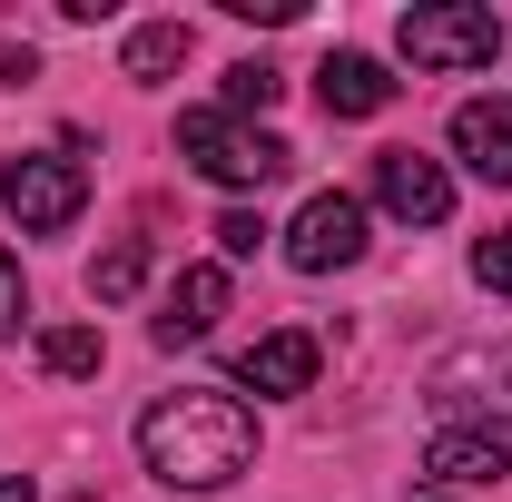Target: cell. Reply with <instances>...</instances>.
Returning a JSON list of instances; mask_svg holds the SVG:
<instances>
[{"label":"cell","mask_w":512,"mask_h":502,"mask_svg":"<svg viewBox=\"0 0 512 502\" xmlns=\"http://www.w3.org/2000/svg\"><path fill=\"white\" fill-rule=\"evenodd\" d=\"M0 207H10L30 237H60L69 217L89 207V178H79V158H50V148H40V158H10V168H0Z\"/></svg>","instance_id":"obj_5"},{"label":"cell","mask_w":512,"mask_h":502,"mask_svg":"<svg viewBox=\"0 0 512 502\" xmlns=\"http://www.w3.org/2000/svg\"><path fill=\"white\" fill-rule=\"evenodd\" d=\"M178 158H188L207 188H276V178L296 168V148H286L276 128L237 119V109H188V119H178Z\"/></svg>","instance_id":"obj_2"},{"label":"cell","mask_w":512,"mask_h":502,"mask_svg":"<svg viewBox=\"0 0 512 502\" xmlns=\"http://www.w3.org/2000/svg\"><path fill=\"white\" fill-rule=\"evenodd\" d=\"M266 237H276V227H266L256 207H227V217H217V247H227V256H256Z\"/></svg>","instance_id":"obj_18"},{"label":"cell","mask_w":512,"mask_h":502,"mask_svg":"<svg viewBox=\"0 0 512 502\" xmlns=\"http://www.w3.org/2000/svg\"><path fill=\"white\" fill-rule=\"evenodd\" d=\"M394 50L414 69H493L503 60V10H483V0H414L394 20Z\"/></svg>","instance_id":"obj_3"},{"label":"cell","mask_w":512,"mask_h":502,"mask_svg":"<svg viewBox=\"0 0 512 502\" xmlns=\"http://www.w3.org/2000/svg\"><path fill=\"white\" fill-rule=\"evenodd\" d=\"M20 315H30V286H20V256L0 247V345L20 335Z\"/></svg>","instance_id":"obj_19"},{"label":"cell","mask_w":512,"mask_h":502,"mask_svg":"<svg viewBox=\"0 0 512 502\" xmlns=\"http://www.w3.org/2000/svg\"><path fill=\"white\" fill-rule=\"evenodd\" d=\"M424 502H434V493H424Z\"/></svg>","instance_id":"obj_22"},{"label":"cell","mask_w":512,"mask_h":502,"mask_svg":"<svg viewBox=\"0 0 512 502\" xmlns=\"http://www.w3.org/2000/svg\"><path fill=\"white\" fill-rule=\"evenodd\" d=\"M138 463L168 483V493H227L256 463V414L217 384H178L138 414Z\"/></svg>","instance_id":"obj_1"},{"label":"cell","mask_w":512,"mask_h":502,"mask_svg":"<svg viewBox=\"0 0 512 502\" xmlns=\"http://www.w3.org/2000/svg\"><path fill=\"white\" fill-rule=\"evenodd\" d=\"M276 89H286V79H276L266 60H237V69H227V99H217V109H237V119H266V109H276Z\"/></svg>","instance_id":"obj_16"},{"label":"cell","mask_w":512,"mask_h":502,"mask_svg":"<svg viewBox=\"0 0 512 502\" xmlns=\"http://www.w3.org/2000/svg\"><path fill=\"white\" fill-rule=\"evenodd\" d=\"M316 99H325V119H384V109H394V79H384V60H365V50H325Z\"/></svg>","instance_id":"obj_12"},{"label":"cell","mask_w":512,"mask_h":502,"mask_svg":"<svg viewBox=\"0 0 512 502\" xmlns=\"http://www.w3.org/2000/svg\"><path fill=\"white\" fill-rule=\"evenodd\" d=\"M0 502H30V473H0Z\"/></svg>","instance_id":"obj_21"},{"label":"cell","mask_w":512,"mask_h":502,"mask_svg":"<svg viewBox=\"0 0 512 502\" xmlns=\"http://www.w3.org/2000/svg\"><path fill=\"white\" fill-rule=\"evenodd\" d=\"M453 158H463L473 178L512 188V89H493V99H463V109H453Z\"/></svg>","instance_id":"obj_11"},{"label":"cell","mask_w":512,"mask_h":502,"mask_svg":"<svg viewBox=\"0 0 512 502\" xmlns=\"http://www.w3.org/2000/svg\"><path fill=\"white\" fill-rule=\"evenodd\" d=\"M424 473H434V493H483V483L512 473V434L503 424H434Z\"/></svg>","instance_id":"obj_8"},{"label":"cell","mask_w":512,"mask_h":502,"mask_svg":"<svg viewBox=\"0 0 512 502\" xmlns=\"http://www.w3.org/2000/svg\"><path fill=\"white\" fill-rule=\"evenodd\" d=\"M316 365H325L316 335H306V325H276V335H256L247 355H237V384H247V394H306Z\"/></svg>","instance_id":"obj_10"},{"label":"cell","mask_w":512,"mask_h":502,"mask_svg":"<svg viewBox=\"0 0 512 502\" xmlns=\"http://www.w3.org/2000/svg\"><path fill=\"white\" fill-rule=\"evenodd\" d=\"M138 286H148V247H138V237H119V247L89 266V296H99V306H119V296H138Z\"/></svg>","instance_id":"obj_14"},{"label":"cell","mask_w":512,"mask_h":502,"mask_svg":"<svg viewBox=\"0 0 512 502\" xmlns=\"http://www.w3.org/2000/svg\"><path fill=\"white\" fill-rule=\"evenodd\" d=\"M434 414H444V424H493V414H503V424H512V335H503V345H463V355H444Z\"/></svg>","instance_id":"obj_6"},{"label":"cell","mask_w":512,"mask_h":502,"mask_svg":"<svg viewBox=\"0 0 512 502\" xmlns=\"http://www.w3.org/2000/svg\"><path fill=\"white\" fill-rule=\"evenodd\" d=\"M0 79H30V50H0Z\"/></svg>","instance_id":"obj_20"},{"label":"cell","mask_w":512,"mask_h":502,"mask_svg":"<svg viewBox=\"0 0 512 502\" xmlns=\"http://www.w3.org/2000/svg\"><path fill=\"white\" fill-rule=\"evenodd\" d=\"M365 197L355 188H316L306 207H296V227H286V266L296 276H345L355 256H365Z\"/></svg>","instance_id":"obj_4"},{"label":"cell","mask_w":512,"mask_h":502,"mask_svg":"<svg viewBox=\"0 0 512 502\" xmlns=\"http://www.w3.org/2000/svg\"><path fill=\"white\" fill-rule=\"evenodd\" d=\"M473 286H483V296H512V227H493V237L473 247Z\"/></svg>","instance_id":"obj_17"},{"label":"cell","mask_w":512,"mask_h":502,"mask_svg":"<svg viewBox=\"0 0 512 502\" xmlns=\"http://www.w3.org/2000/svg\"><path fill=\"white\" fill-rule=\"evenodd\" d=\"M375 207L404 217V227H444L453 217V168L424 158V148H384L375 158Z\"/></svg>","instance_id":"obj_7"},{"label":"cell","mask_w":512,"mask_h":502,"mask_svg":"<svg viewBox=\"0 0 512 502\" xmlns=\"http://www.w3.org/2000/svg\"><path fill=\"white\" fill-rule=\"evenodd\" d=\"M217 315H227V266H188V276L168 286V306L148 315V335L178 355V345H207V335H217Z\"/></svg>","instance_id":"obj_9"},{"label":"cell","mask_w":512,"mask_h":502,"mask_svg":"<svg viewBox=\"0 0 512 502\" xmlns=\"http://www.w3.org/2000/svg\"><path fill=\"white\" fill-rule=\"evenodd\" d=\"M188 60V20H148V30H128V79H148V89H158V79H168V69Z\"/></svg>","instance_id":"obj_13"},{"label":"cell","mask_w":512,"mask_h":502,"mask_svg":"<svg viewBox=\"0 0 512 502\" xmlns=\"http://www.w3.org/2000/svg\"><path fill=\"white\" fill-rule=\"evenodd\" d=\"M40 365L50 375H99V325H50L40 335Z\"/></svg>","instance_id":"obj_15"}]
</instances>
